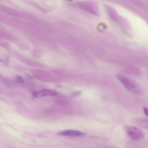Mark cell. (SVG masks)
<instances>
[{
  "instance_id": "1",
  "label": "cell",
  "mask_w": 148,
  "mask_h": 148,
  "mask_svg": "<svg viewBox=\"0 0 148 148\" xmlns=\"http://www.w3.org/2000/svg\"><path fill=\"white\" fill-rule=\"evenodd\" d=\"M116 77L124 86L131 92L136 94L140 92V90L138 86L132 80L120 75H117Z\"/></svg>"
},
{
  "instance_id": "2",
  "label": "cell",
  "mask_w": 148,
  "mask_h": 148,
  "mask_svg": "<svg viewBox=\"0 0 148 148\" xmlns=\"http://www.w3.org/2000/svg\"><path fill=\"white\" fill-rule=\"evenodd\" d=\"M125 128L127 134L132 139L140 140L144 137V134L143 131L136 127L126 125L125 126Z\"/></svg>"
},
{
  "instance_id": "3",
  "label": "cell",
  "mask_w": 148,
  "mask_h": 148,
  "mask_svg": "<svg viewBox=\"0 0 148 148\" xmlns=\"http://www.w3.org/2000/svg\"><path fill=\"white\" fill-rule=\"evenodd\" d=\"M58 134L62 136L74 137H82L86 136L84 132L74 130L68 129L59 132Z\"/></svg>"
},
{
  "instance_id": "4",
  "label": "cell",
  "mask_w": 148,
  "mask_h": 148,
  "mask_svg": "<svg viewBox=\"0 0 148 148\" xmlns=\"http://www.w3.org/2000/svg\"><path fill=\"white\" fill-rule=\"evenodd\" d=\"M57 93L54 91L47 90H43L38 92H34L33 93V96L34 97H42L47 96H54Z\"/></svg>"
},
{
  "instance_id": "5",
  "label": "cell",
  "mask_w": 148,
  "mask_h": 148,
  "mask_svg": "<svg viewBox=\"0 0 148 148\" xmlns=\"http://www.w3.org/2000/svg\"><path fill=\"white\" fill-rule=\"evenodd\" d=\"M16 80L19 82L22 83L24 82L23 79L19 75L16 76Z\"/></svg>"
},
{
  "instance_id": "6",
  "label": "cell",
  "mask_w": 148,
  "mask_h": 148,
  "mask_svg": "<svg viewBox=\"0 0 148 148\" xmlns=\"http://www.w3.org/2000/svg\"><path fill=\"white\" fill-rule=\"evenodd\" d=\"M143 110L145 115L148 116V108L146 107H144Z\"/></svg>"
},
{
  "instance_id": "7",
  "label": "cell",
  "mask_w": 148,
  "mask_h": 148,
  "mask_svg": "<svg viewBox=\"0 0 148 148\" xmlns=\"http://www.w3.org/2000/svg\"><path fill=\"white\" fill-rule=\"evenodd\" d=\"M81 94L80 91H77L73 93L72 94L73 96H76L79 95Z\"/></svg>"
}]
</instances>
